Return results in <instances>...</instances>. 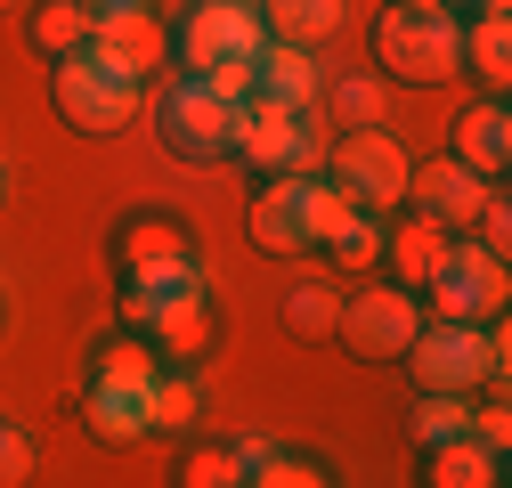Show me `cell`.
Segmentation results:
<instances>
[{
	"instance_id": "3957f363",
	"label": "cell",
	"mask_w": 512,
	"mask_h": 488,
	"mask_svg": "<svg viewBox=\"0 0 512 488\" xmlns=\"http://www.w3.org/2000/svg\"><path fill=\"white\" fill-rule=\"evenodd\" d=\"M236 114L204 74H179L163 98H155V147L187 171H212V163H236Z\"/></svg>"
},
{
	"instance_id": "cb8c5ba5",
	"label": "cell",
	"mask_w": 512,
	"mask_h": 488,
	"mask_svg": "<svg viewBox=\"0 0 512 488\" xmlns=\"http://www.w3.org/2000/svg\"><path fill=\"white\" fill-rule=\"evenodd\" d=\"M25 41L49 57V66H57V57H74V49H90V9H82V0H25Z\"/></svg>"
},
{
	"instance_id": "6da1fadb",
	"label": "cell",
	"mask_w": 512,
	"mask_h": 488,
	"mask_svg": "<svg viewBox=\"0 0 512 488\" xmlns=\"http://www.w3.org/2000/svg\"><path fill=\"white\" fill-rule=\"evenodd\" d=\"M399 366H407V383H415V391L480 399V391L504 383V334H496V326H464V318H423Z\"/></svg>"
},
{
	"instance_id": "8fae6325",
	"label": "cell",
	"mask_w": 512,
	"mask_h": 488,
	"mask_svg": "<svg viewBox=\"0 0 512 488\" xmlns=\"http://www.w3.org/2000/svg\"><path fill=\"white\" fill-rule=\"evenodd\" d=\"M496 196V179H480V171H464L456 155H431V163H407V212H423V220H439L447 236H464L472 228V212Z\"/></svg>"
},
{
	"instance_id": "836d02e7",
	"label": "cell",
	"mask_w": 512,
	"mask_h": 488,
	"mask_svg": "<svg viewBox=\"0 0 512 488\" xmlns=\"http://www.w3.org/2000/svg\"><path fill=\"white\" fill-rule=\"evenodd\" d=\"M90 9V25H106V17H139V9H155V0H82Z\"/></svg>"
},
{
	"instance_id": "277c9868",
	"label": "cell",
	"mask_w": 512,
	"mask_h": 488,
	"mask_svg": "<svg viewBox=\"0 0 512 488\" xmlns=\"http://www.w3.org/2000/svg\"><path fill=\"white\" fill-rule=\"evenodd\" d=\"M139 90H147V82L122 74V66H106L98 49H74V57H57V66H49V106H57V122H66V131H82V139L131 131Z\"/></svg>"
},
{
	"instance_id": "5bb4252c",
	"label": "cell",
	"mask_w": 512,
	"mask_h": 488,
	"mask_svg": "<svg viewBox=\"0 0 512 488\" xmlns=\"http://www.w3.org/2000/svg\"><path fill=\"white\" fill-rule=\"evenodd\" d=\"M456 74L504 98V82H512V17L496 9V0L464 9V25H456Z\"/></svg>"
},
{
	"instance_id": "5b68a950",
	"label": "cell",
	"mask_w": 512,
	"mask_h": 488,
	"mask_svg": "<svg viewBox=\"0 0 512 488\" xmlns=\"http://www.w3.org/2000/svg\"><path fill=\"white\" fill-rule=\"evenodd\" d=\"M415 326H423V293H415V285H391V277L350 285L342 310H334V342H342L358 366H399L407 342H415Z\"/></svg>"
},
{
	"instance_id": "f1b7e54d",
	"label": "cell",
	"mask_w": 512,
	"mask_h": 488,
	"mask_svg": "<svg viewBox=\"0 0 512 488\" xmlns=\"http://www.w3.org/2000/svg\"><path fill=\"white\" fill-rule=\"evenodd\" d=\"M171 480H179V488H236V480H244V456H236V440H204V448L179 456Z\"/></svg>"
},
{
	"instance_id": "9a60e30c",
	"label": "cell",
	"mask_w": 512,
	"mask_h": 488,
	"mask_svg": "<svg viewBox=\"0 0 512 488\" xmlns=\"http://www.w3.org/2000/svg\"><path fill=\"white\" fill-rule=\"evenodd\" d=\"M106 253L122 277H139V269H171V261H196V244H187V228L171 212H122L114 236H106Z\"/></svg>"
},
{
	"instance_id": "52a82bcc",
	"label": "cell",
	"mask_w": 512,
	"mask_h": 488,
	"mask_svg": "<svg viewBox=\"0 0 512 488\" xmlns=\"http://www.w3.org/2000/svg\"><path fill=\"white\" fill-rule=\"evenodd\" d=\"M317 122L309 106H277V98H252L236 114V163L252 179H293V171H317Z\"/></svg>"
},
{
	"instance_id": "1f68e13d",
	"label": "cell",
	"mask_w": 512,
	"mask_h": 488,
	"mask_svg": "<svg viewBox=\"0 0 512 488\" xmlns=\"http://www.w3.org/2000/svg\"><path fill=\"white\" fill-rule=\"evenodd\" d=\"M25 480H33V440L17 423H0V488H25Z\"/></svg>"
},
{
	"instance_id": "83f0119b",
	"label": "cell",
	"mask_w": 512,
	"mask_h": 488,
	"mask_svg": "<svg viewBox=\"0 0 512 488\" xmlns=\"http://www.w3.org/2000/svg\"><path fill=\"white\" fill-rule=\"evenodd\" d=\"M334 310H342V293H334L326 277H301V285L285 293V334H293V342H334Z\"/></svg>"
},
{
	"instance_id": "7402d4cb",
	"label": "cell",
	"mask_w": 512,
	"mask_h": 488,
	"mask_svg": "<svg viewBox=\"0 0 512 488\" xmlns=\"http://www.w3.org/2000/svg\"><path fill=\"white\" fill-rule=\"evenodd\" d=\"M269 25V41H293V49H317V41H334L342 17H350V0H252Z\"/></svg>"
},
{
	"instance_id": "30bf717a",
	"label": "cell",
	"mask_w": 512,
	"mask_h": 488,
	"mask_svg": "<svg viewBox=\"0 0 512 488\" xmlns=\"http://www.w3.org/2000/svg\"><path fill=\"white\" fill-rule=\"evenodd\" d=\"M139 334L163 350V366H204V358L220 350V301H212L204 269L187 277V285H171V293L155 301V318H147Z\"/></svg>"
},
{
	"instance_id": "7c38bea8",
	"label": "cell",
	"mask_w": 512,
	"mask_h": 488,
	"mask_svg": "<svg viewBox=\"0 0 512 488\" xmlns=\"http://www.w3.org/2000/svg\"><path fill=\"white\" fill-rule=\"evenodd\" d=\"M244 236L277 261H301L309 253V171L293 179H252V212H244Z\"/></svg>"
},
{
	"instance_id": "f546056e",
	"label": "cell",
	"mask_w": 512,
	"mask_h": 488,
	"mask_svg": "<svg viewBox=\"0 0 512 488\" xmlns=\"http://www.w3.org/2000/svg\"><path fill=\"white\" fill-rule=\"evenodd\" d=\"M464 423H472V399H456V391H423V407L407 415V440L431 448V440H456Z\"/></svg>"
},
{
	"instance_id": "ffe728a7",
	"label": "cell",
	"mask_w": 512,
	"mask_h": 488,
	"mask_svg": "<svg viewBox=\"0 0 512 488\" xmlns=\"http://www.w3.org/2000/svg\"><path fill=\"white\" fill-rule=\"evenodd\" d=\"M236 456H244V480H252V488H326V480H334L326 456L285 448V440H236Z\"/></svg>"
},
{
	"instance_id": "d590c367",
	"label": "cell",
	"mask_w": 512,
	"mask_h": 488,
	"mask_svg": "<svg viewBox=\"0 0 512 488\" xmlns=\"http://www.w3.org/2000/svg\"><path fill=\"white\" fill-rule=\"evenodd\" d=\"M17 9H25V0H0V17H17Z\"/></svg>"
},
{
	"instance_id": "603a6c76",
	"label": "cell",
	"mask_w": 512,
	"mask_h": 488,
	"mask_svg": "<svg viewBox=\"0 0 512 488\" xmlns=\"http://www.w3.org/2000/svg\"><path fill=\"white\" fill-rule=\"evenodd\" d=\"M252 82H261V98H277V106H309L317 114V74L309 66V49H293V41H269L261 57H252Z\"/></svg>"
},
{
	"instance_id": "e575fe53",
	"label": "cell",
	"mask_w": 512,
	"mask_h": 488,
	"mask_svg": "<svg viewBox=\"0 0 512 488\" xmlns=\"http://www.w3.org/2000/svg\"><path fill=\"white\" fill-rule=\"evenodd\" d=\"M423 9H447V17H464V9H480V0H423ZM504 9V0H496Z\"/></svg>"
},
{
	"instance_id": "e0dca14e",
	"label": "cell",
	"mask_w": 512,
	"mask_h": 488,
	"mask_svg": "<svg viewBox=\"0 0 512 488\" xmlns=\"http://www.w3.org/2000/svg\"><path fill=\"white\" fill-rule=\"evenodd\" d=\"M90 49L106 57V66L155 82V66L171 57V25H163L155 9H139V17H106V25H90Z\"/></svg>"
},
{
	"instance_id": "9c48e42d",
	"label": "cell",
	"mask_w": 512,
	"mask_h": 488,
	"mask_svg": "<svg viewBox=\"0 0 512 488\" xmlns=\"http://www.w3.org/2000/svg\"><path fill=\"white\" fill-rule=\"evenodd\" d=\"M269 49V25L252 0H196V9H179L171 25V57L179 74H212L220 57H261Z\"/></svg>"
},
{
	"instance_id": "ac0fdd59",
	"label": "cell",
	"mask_w": 512,
	"mask_h": 488,
	"mask_svg": "<svg viewBox=\"0 0 512 488\" xmlns=\"http://www.w3.org/2000/svg\"><path fill=\"white\" fill-rule=\"evenodd\" d=\"M74 415H82V432H90L98 448H139V440H155V432H147V391H114V383H90V375H82Z\"/></svg>"
},
{
	"instance_id": "d4e9b609",
	"label": "cell",
	"mask_w": 512,
	"mask_h": 488,
	"mask_svg": "<svg viewBox=\"0 0 512 488\" xmlns=\"http://www.w3.org/2000/svg\"><path fill=\"white\" fill-rule=\"evenodd\" d=\"M317 106L334 114V131H374L382 106H391V82L382 74H334V82H317Z\"/></svg>"
},
{
	"instance_id": "8d00e7d4",
	"label": "cell",
	"mask_w": 512,
	"mask_h": 488,
	"mask_svg": "<svg viewBox=\"0 0 512 488\" xmlns=\"http://www.w3.org/2000/svg\"><path fill=\"white\" fill-rule=\"evenodd\" d=\"M0 196H9V171H0Z\"/></svg>"
},
{
	"instance_id": "ba28073f",
	"label": "cell",
	"mask_w": 512,
	"mask_h": 488,
	"mask_svg": "<svg viewBox=\"0 0 512 488\" xmlns=\"http://www.w3.org/2000/svg\"><path fill=\"white\" fill-rule=\"evenodd\" d=\"M504 261L480 253L472 236H447V253L439 269L423 277V301H431V318H464V326H496L504 318Z\"/></svg>"
},
{
	"instance_id": "4316f807",
	"label": "cell",
	"mask_w": 512,
	"mask_h": 488,
	"mask_svg": "<svg viewBox=\"0 0 512 488\" xmlns=\"http://www.w3.org/2000/svg\"><path fill=\"white\" fill-rule=\"evenodd\" d=\"M317 253L334 261V277H374V269H382V212H350L326 244H317Z\"/></svg>"
},
{
	"instance_id": "4dcf8cb0",
	"label": "cell",
	"mask_w": 512,
	"mask_h": 488,
	"mask_svg": "<svg viewBox=\"0 0 512 488\" xmlns=\"http://www.w3.org/2000/svg\"><path fill=\"white\" fill-rule=\"evenodd\" d=\"M204 82H212L228 106H252V98H261V82H252V57H220V66H212Z\"/></svg>"
},
{
	"instance_id": "484cf974",
	"label": "cell",
	"mask_w": 512,
	"mask_h": 488,
	"mask_svg": "<svg viewBox=\"0 0 512 488\" xmlns=\"http://www.w3.org/2000/svg\"><path fill=\"white\" fill-rule=\"evenodd\" d=\"M196 423H204V383L187 366H163L147 383V432H196Z\"/></svg>"
},
{
	"instance_id": "2e32d148",
	"label": "cell",
	"mask_w": 512,
	"mask_h": 488,
	"mask_svg": "<svg viewBox=\"0 0 512 488\" xmlns=\"http://www.w3.org/2000/svg\"><path fill=\"white\" fill-rule=\"evenodd\" d=\"M439 253H447V228L439 220H423V212H382V269H391V285H415L423 293V277L439 269Z\"/></svg>"
},
{
	"instance_id": "4fadbf2b",
	"label": "cell",
	"mask_w": 512,
	"mask_h": 488,
	"mask_svg": "<svg viewBox=\"0 0 512 488\" xmlns=\"http://www.w3.org/2000/svg\"><path fill=\"white\" fill-rule=\"evenodd\" d=\"M447 155H456L464 171H480V179H504L512 171V114H504L496 90H480L456 122H447Z\"/></svg>"
},
{
	"instance_id": "44dd1931",
	"label": "cell",
	"mask_w": 512,
	"mask_h": 488,
	"mask_svg": "<svg viewBox=\"0 0 512 488\" xmlns=\"http://www.w3.org/2000/svg\"><path fill=\"white\" fill-rule=\"evenodd\" d=\"M415 456H423V480H431V488H496V480H504V456L480 448L472 432L431 440V448H415Z\"/></svg>"
},
{
	"instance_id": "8992f818",
	"label": "cell",
	"mask_w": 512,
	"mask_h": 488,
	"mask_svg": "<svg viewBox=\"0 0 512 488\" xmlns=\"http://www.w3.org/2000/svg\"><path fill=\"white\" fill-rule=\"evenodd\" d=\"M407 163H415V155L374 122V131H342L326 155H317V179H326V188H342L358 212H399V196H407Z\"/></svg>"
},
{
	"instance_id": "d6a6232c",
	"label": "cell",
	"mask_w": 512,
	"mask_h": 488,
	"mask_svg": "<svg viewBox=\"0 0 512 488\" xmlns=\"http://www.w3.org/2000/svg\"><path fill=\"white\" fill-rule=\"evenodd\" d=\"M464 432H472V440H480V448H496V456H504V440H512V415H504V407H496V399H488V407H480V399H472V423H464Z\"/></svg>"
},
{
	"instance_id": "d6986e66",
	"label": "cell",
	"mask_w": 512,
	"mask_h": 488,
	"mask_svg": "<svg viewBox=\"0 0 512 488\" xmlns=\"http://www.w3.org/2000/svg\"><path fill=\"white\" fill-rule=\"evenodd\" d=\"M163 375V350L139 334V326H106L90 342V383H114V391H147Z\"/></svg>"
},
{
	"instance_id": "7a4b0ae2",
	"label": "cell",
	"mask_w": 512,
	"mask_h": 488,
	"mask_svg": "<svg viewBox=\"0 0 512 488\" xmlns=\"http://www.w3.org/2000/svg\"><path fill=\"white\" fill-rule=\"evenodd\" d=\"M456 25L447 9H423V0H391L374 17V74L399 90H439L456 82Z\"/></svg>"
}]
</instances>
